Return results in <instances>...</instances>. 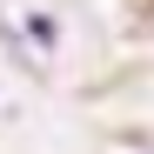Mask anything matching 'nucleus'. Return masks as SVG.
Masks as SVG:
<instances>
[{"mask_svg":"<svg viewBox=\"0 0 154 154\" xmlns=\"http://www.w3.org/2000/svg\"><path fill=\"white\" fill-rule=\"evenodd\" d=\"M27 34H34L40 47H54V40H60V27H54V20H47V14H27Z\"/></svg>","mask_w":154,"mask_h":154,"instance_id":"1","label":"nucleus"}]
</instances>
